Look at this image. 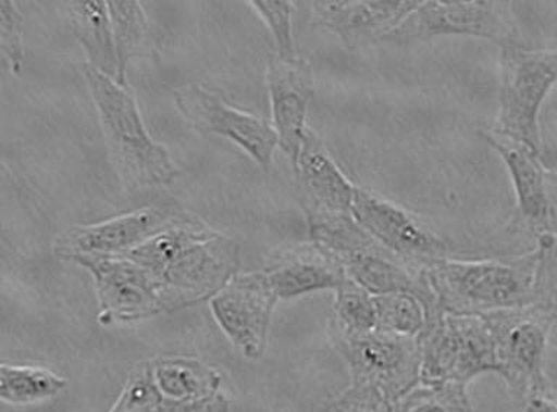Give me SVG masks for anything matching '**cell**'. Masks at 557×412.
<instances>
[{"label":"cell","mask_w":557,"mask_h":412,"mask_svg":"<svg viewBox=\"0 0 557 412\" xmlns=\"http://www.w3.org/2000/svg\"><path fill=\"white\" fill-rule=\"evenodd\" d=\"M487 145L500 155L511 176L518 211L525 223L540 234L552 229V201L547 188L546 167L540 153L522 142L492 129L482 132Z\"/></svg>","instance_id":"cell-18"},{"label":"cell","mask_w":557,"mask_h":412,"mask_svg":"<svg viewBox=\"0 0 557 412\" xmlns=\"http://www.w3.org/2000/svg\"><path fill=\"white\" fill-rule=\"evenodd\" d=\"M152 376L165 398L190 401L218 394L221 373L199 360L164 358L152 360Z\"/></svg>","instance_id":"cell-21"},{"label":"cell","mask_w":557,"mask_h":412,"mask_svg":"<svg viewBox=\"0 0 557 412\" xmlns=\"http://www.w3.org/2000/svg\"><path fill=\"white\" fill-rule=\"evenodd\" d=\"M468 386L420 382L395 402V412H473Z\"/></svg>","instance_id":"cell-26"},{"label":"cell","mask_w":557,"mask_h":412,"mask_svg":"<svg viewBox=\"0 0 557 412\" xmlns=\"http://www.w3.org/2000/svg\"><path fill=\"white\" fill-rule=\"evenodd\" d=\"M70 18L74 36L85 50L87 64L120 84V63L108 2L78 0L70 3Z\"/></svg>","instance_id":"cell-20"},{"label":"cell","mask_w":557,"mask_h":412,"mask_svg":"<svg viewBox=\"0 0 557 412\" xmlns=\"http://www.w3.org/2000/svg\"><path fill=\"white\" fill-rule=\"evenodd\" d=\"M264 273L278 301L318 290H337L347 279L337 255L312 241L283 251Z\"/></svg>","instance_id":"cell-19"},{"label":"cell","mask_w":557,"mask_h":412,"mask_svg":"<svg viewBox=\"0 0 557 412\" xmlns=\"http://www.w3.org/2000/svg\"><path fill=\"white\" fill-rule=\"evenodd\" d=\"M111 14L113 40L117 63H120V84L126 85L125 72L129 60L151 58L152 34L141 3L134 0H111L108 2Z\"/></svg>","instance_id":"cell-22"},{"label":"cell","mask_w":557,"mask_h":412,"mask_svg":"<svg viewBox=\"0 0 557 412\" xmlns=\"http://www.w3.org/2000/svg\"><path fill=\"white\" fill-rule=\"evenodd\" d=\"M377 328L396 336L418 338L424 332L429 311L417 295L395 292L374 297Z\"/></svg>","instance_id":"cell-25"},{"label":"cell","mask_w":557,"mask_h":412,"mask_svg":"<svg viewBox=\"0 0 557 412\" xmlns=\"http://www.w3.org/2000/svg\"><path fill=\"white\" fill-rule=\"evenodd\" d=\"M126 255L160 277L170 311L215 297L238 267V246L195 216Z\"/></svg>","instance_id":"cell-1"},{"label":"cell","mask_w":557,"mask_h":412,"mask_svg":"<svg viewBox=\"0 0 557 412\" xmlns=\"http://www.w3.org/2000/svg\"><path fill=\"white\" fill-rule=\"evenodd\" d=\"M351 214L377 245L409 266L424 271L430 264L451 258L450 242L446 238L412 212L373 190L357 186Z\"/></svg>","instance_id":"cell-9"},{"label":"cell","mask_w":557,"mask_h":412,"mask_svg":"<svg viewBox=\"0 0 557 412\" xmlns=\"http://www.w3.org/2000/svg\"><path fill=\"white\" fill-rule=\"evenodd\" d=\"M268 89L278 149L294 166L309 128L307 116L313 97L311 67L304 60L283 62L276 55L268 64Z\"/></svg>","instance_id":"cell-15"},{"label":"cell","mask_w":557,"mask_h":412,"mask_svg":"<svg viewBox=\"0 0 557 412\" xmlns=\"http://www.w3.org/2000/svg\"><path fill=\"white\" fill-rule=\"evenodd\" d=\"M250 5L272 33L277 58L283 62H294L298 59L292 34L294 3L287 0H251Z\"/></svg>","instance_id":"cell-27"},{"label":"cell","mask_w":557,"mask_h":412,"mask_svg":"<svg viewBox=\"0 0 557 412\" xmlns=\"http://www.w3.org/2000/svg\"><path fill=\"white\" fill-rule=\"evenodd\" d=\"M421 382L468 386L478 376L496 373L495 342L485 315L440 310L418 337Z\"/></svg>","instance_id":"cell-4"},{"label":"cell","mask_w":557,"mask_h":412,"mask_svg":"<svg viewBox=\"0 0 557 412\" xmlns=\"http://www.w3.org/2000/svg\"><path fill=\"white\" fill-rule=\"evenodd\" d=\"M509 7L498 0H422L382 41L405 46L442 36H469L511 45L516 25Z\"/></svg>","instance_id":"cell-8"},{"label":"cell","mask_w":557,"mask_h":412,"mask_svg":"<svg viewBox=\"0 0 557 412\" xmlns=\"http://www.w3.org/2000/svg\"><path fill=\"white\" fill-rule=\"evenodd\" d=\"M278 298L264 272L235 275L211 298V311L226 337L247 359L257 360L268 346L270 320Z\"/></svg>","instance_id":"cell-12"},{"label":"cell","mask_w":557,"mask_h":412,"mask_svg":"<svg viewBox=\"0 0 557 412\" xmlns=\"http://www.w3.org/2000/svg\"><path fill=\"white\" fill-rule=\"evenodd\" d=\"M539 251L511 259H444L424 269L438 310L487 315L535 303Z\"/></svg>","instance_id":"cell-2"},{"label":"cell","mask_w":557,"mask_h":412,"mask_svg":"<svg viewBox=\"0 0 557 412\" xmlns=\"http://www.w3.org/2000/svg\"><path fill=\"white\" fill-rule=\"evenodd\" d=\"M318 412H395V402L372 386L351 384Z\"/></svg>","instance_id":"cell-31"},{"label":"cell","mask_w":557,"mask_h":412,"mask_svg":"<svg viewBox=\"0 0 557 412\" xmlns=\"http://www.w3.org/2000/svg\"><path fill=\"white\" fill-rule=\"evenodd\" d=\"M333 310L331 333L359 336L377 328L376 302L373 295L348 277L335 290Z\"/></svg>","instance_id":"cell-24"},{"label":"cell","mask_w":557,"mask_h":412,"mask_svg":"<svg viewBox=\"0 0 557 412\" xmlns=\"http://www.w3.org/2000/svg\"><path fill=\"white\" fill-rule=\"evenodd\" d=\"M524 412H557V385L547 376L524 398Z\"/></svg>","instance_id":"cell-33"},{"label":"cell","mask_w":557,"mask_h":412,"mask_svg":"<svg viewBox=\"0 0 557 412\" xmlns=\"http://www.w3.org/2000/svg\"><path fill=\"white\" fill-rule=\"evenodd\" d=\"M69 382L41 367H0V398L13 405L46 401L67 388Z\"/></svg>","instance_id":"cell-23"},{"label":"cell","mask_w":557,"mask_h":412,"mask_svg":"<svg viewBox=\"0 0 557 412\" xmlns=\"http://www.w3.org/2000/svg\"><path fill=\"white\" fill-rule=\"evenodd\" d=\"M113 167L126 189L173 184L176 164L169 150L148 134L128 84H117L89 64L83 67Z\"/></svg>","instance_id":"cell-3"},{"label":"cell","mask_w":557,"mask_h":412,"mask_svg":"<svg viewBox=\"0 0 557 412\" xmlns=\"http://www.w3.org/2000/svg\"><path fill=\"white\" fill-rule=\"evenodd\" d=\"M294 171L308 229L352 219L357 186L344 175L324 142L311 128L305 134Z\"/></svg>","instance_id":"cell-14"},{"label":"cell","mask_w":557,"mask_h":412,"mask_svg":"<svg viewBox=\"0 0 557 412\" xmlns=\"http://www.w3.org/2000/svg\"><path fill=\"white\" fill-rule=\"evenodd\" d=\"M228 399L218 392L211 397L177 401L163 397L154 412H228Z\"/></svg>","instance_id":"cell-32"},{"label":"cell","mask_w":557,"mask_h":412,"mask_svg":"<svg viewBox=\"0 0 557 412\" xmlns=\"http://www.w3.org/2000/svg\"><path fill=\"white\" fill-rule=\"evenodd\" d=\"M164 395L152 376L151 362L138 364L109 412H154Z\"/></svg>","instance_id":"cell-28"},{"label":"cell","mask_w":557,"mask_h":412,"mask_svg":"<svg viewBox=\"0 0 557 412\" xmlns=\"http://www.w3.org/2000/svg\"><path fill=\"white\" fill-rule=\"evenodd\" d=\"M537 251L535 303L546 307L557 316V233L540 234Z\"/></svg>","instance_id":"cell-29"},{"label":"cell","mask_w":557,"mask_h":412,"mask_svg":"<svg viewBox=\"0 0 557 412\" xmlns=\"http://www.w3.org/2000/svg\"><path fill=\"white\" fill-rule=\"evenodd\" d=\"M557 84V49L503 46L499 60V114L496 132L542 151L540 110Z\"/></svg>","instance_id":"cell-5"},{"label":"cell","mask_w":557,"mask_h":412,"mask_svg":"<svg viewBox=\"0 0 557 412\" xmlns=\"http://www.w3.org/2000/svg\"><path fill=\"white\" fill-rule=\"evenodd\" d=\"M22 14L11 0L0 2V49L13 75L20 76L24 67V41H22Z\"/></svg>","instance_id":"cell-30"},{"label":"cell","mask_w":557,"mask_h":412,"mask_svg":"<svg viewBox=\"0 0 557 412\" xmlns=\"http://www.w3.org/2000/svg\"><path fill=\"white\" fill-rule=\"evenodd\" d=\"M95 277L102 324L150 319L170 311L160 277L126 255H74Z\"/></svg>","instance_id":"cell-10"},{"label":"cell","mask_w":557,"mask_h":412,"mask_svg":"<svg viewBox=\"0 0 557 412\" xmlns=\"http://www.w3.org/2000/svg\"><path fill=\"white\" fill-rule=\"evenodd\" d=\"M338 260L348 279L356 282L373 297L409 292L424 302L429 320L440 311L433 290L426 284L424 271L409 266L383 249L373 238L339 255Z\"/></svg>","instance_id":"cell-17"},{"label":"cell","mask_w":557,"mask_h":412,"mask_svg":"<svg viewBox=\"0 0 557 412\" xmlns=\"http://www.w3.org/2000/svg\"><path fill=\"white\" fill-rule=\"evenodd\" d=\"M495 342L496 373L522 399L546 377L544 359L556 315L546 307L513 308L485 315Z\"/></svg>","instance_id":"cell-6"},{"label":"cell","mask_w":557,"mask_h":412,"mask_svg":"<svg viewBox=\"0 0 557 412\" xmlns=\"http://www.w3.org/2000/svg\"><path fill=\"white\" fill-rule=\"evenodd\" d=\"M190 216L176 207L143 208L103 223L70 228L57 237L54 251L64 260L74 255H125Z\"/></svg>","instance_id":"cell-13"},{"label":"cell","mask_w":557,"mask_h":412,"mask_svg":"<svg viewBox=\"0 0 557 412\" xmlns=\"http://www.w3.org/2000/svg\"><path fill=\"white\" fill-rule=\"evenodd\" d=\"M174 103L196 132L228 138L264 172L272 168L278 138L268 121L228 105L220 95L200 85L174 90Z\"/></svg>","instance_id":"cell-11"},{"label":"cell","mask_w":557,"mask_h":412,"mask_svg":"<svg viewBox=\"0 0 557 412\" xmlns=\"http://www.w3.org/2000/svg\"><path fill=\"white\" fill-rule=\"evenodd\" d=\"M333 345L346 362L351 384L368 385L392 402L421 382L418 338L373 329L359 336L331 333Z\"/></svg>","instance_id":"cell-7"},{"label":"cell","mask_w":557,"mask_h":412,"mask_svg":"<svg viewBox=\"0 0 557 412\" xmlns=\"http://www.w3.org/2000/svg\"><path fill=\"white\" fill-rule=\"evenodd\" d=\"M422 0H325L312 3L318 25L330 29L348 47L382 41L398 28Z\"/></svg>","instance_id":"cell-16"}]
</instances>
